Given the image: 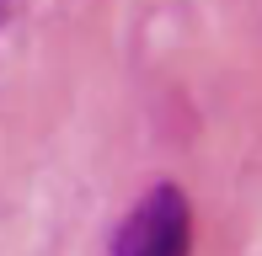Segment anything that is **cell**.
I'll use <instances>...</instances> for the list:
<instances>
[{
    "label": "cell",
    "instance_id": "1",
    "mask_svg": "<svg viewBox=\"0 0 262 256\" xmlns=\"http://www.w3.org/2000/svg\"><path fill=\"white\" fill-rule=\"evenodd\" d=\"M113 256H193V208L182 187L161 182L134 203V214L118 224Z\"/></svg>",
    "mask_w": 262,
    "mask_h": 256
}]
</instances>
